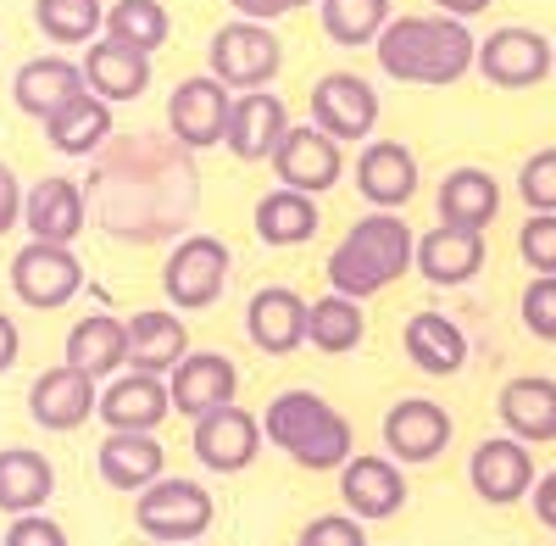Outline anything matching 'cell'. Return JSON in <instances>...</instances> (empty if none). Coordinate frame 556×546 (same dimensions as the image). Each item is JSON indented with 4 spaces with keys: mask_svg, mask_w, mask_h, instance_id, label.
<instances>
[{
    "mask_svg": "<svg viewBox=\"0 0 556 546\" xmlns=\"http://www.w3.org/2000/svg\"><path fill=\"white\" fill-rule=\"evenodd\" d=\"M518 318L534 340H551L556 346V273H534L523 301H518Z\"/></svg>",
    "mask_w": 556,
    "mask_h": 546,
    "instance_id": "ab89813d",
    "label": "cell"
},
{
    "mask_svg": "<svg viewBox=\"0 0 556 546\" xmlns=\"http://www.w3.org/2000/svg\"><path fill=\"white\" fill-rule=\"evenodd\" d=\"M34 28L51 45H89L106 28V0H34Z\"/></svg>",
    "mask_w": 556,
    "mask_h": 546,
    "instance_id": "8d00e7d4",
    "label": "cell"
},
{
    "mask_svg": "<svg viewBox=\"0 0 556 546\" xmlns=\"http://www.w3.org/2000/svg\"><path fill=\"white\" fill-rule=\"evenodd\" d=\"M379 51V67L395 78V84H424V89H445L456 78L473 73V51L479 39L468 23L456 17H390L384 34L374 39Z\"/></svg>",
    "mask_w": 556,
    "mask_h": 546,
    "instance_id": "6da1fadb",
    "label": "cell"
},
{
    "mask_svg": "<svg viewBox=\"0 0 556 546\" xmlns=\"http://www.w3.org/2000/svg\"><path fill=\"white\" fill-rule=\"evenodd\" d=\"M317 223H323L317 201L301 190H285V185L267 190L251 212V229L262 235V246H306L317 235Z\"/></svg>",
    "mask_w": 556,
    "mask_h": 546,
    "instance_id": "d6a6232c",
    "label": "cell"
},
{
    "mask_svg": "<svg viewBox=\"0 0 556 546\" xmlns=\"http://www.w3.org/2000/svg\"><path fill=\"white\" fill-rule=\"evenodd\" d=\"M45 140H51L62 157H96L112 140V107L101 96H73L62 112L45 117Z\"/></svg>",
    "mask_w": 556,
    "mask_h": 546,
    "instance_id": "1f68e13d",
    "label": "cell"
},
{
    "mask_svg": "<svg viewBox=\"0 0 556 546\" xmlns=\"http://www.w3.org/2000/svg\"><path fill=\"white\" fill-rule=\"evenodd\" d=\"M412 246H417V235H412V223L401 212L356 218L345 229V240L329 251V290L351 296V301H367V296L390 290L412 268Z\"/></svg>",
    "mask_w": 556,
    "mask_h": 546,
    "instance_id": "7a4b0ae2",
    "label": "cell"
},
{
    "mask_svg": "<svg viewBox=\"0 0 556 546\" xmlns=\"http://www.w3.org/2000/svg\"><path fill=\"white\" fill-rule=\"evenodd\" d=\"M195 463L212 469V474H245L256 463V451H262V419H251L240 401H228L217 407V413L195 419Z\"/></svg>",
    "mask_w": 556,
    "mask_h": 546,
    "instance_id": "9a60e30c",
    "label": "cell"
},
{
    "mask_svg": "<svg viewBox=\"0 0 556 546\" xmlns=\"http://www.w3.org/2000/svg\"><path fill=\"white\" fill-rule=\"evenodd\" d=\"M78 73H84V89H89V96H101L106 107L139 101V96L151 89V78H156V67H151L146 51H134V45H123V39H106V34L89 39V51H84Z\"/></svg>",
    "mask_w": 556,
    "mask_h": 546,
    "instance_id": "e0dca14e",
    "label": "cell"
},
{
    "mask_svg": "<svg viewBox=\"0 0 556 546\" xmlns=\"http://www.w3.org/2000/svg\"><path fill=\"white\" fill-rule=\"evenodd\" d=\"M451 446V413L434 396H401L384 413V458H395L401 469L434 463Z\"/></svg>",
    "mask_w": 556,
    "mask_h": 546,
    "instance_id": "4fadbf2b",
    "label": "cell"
},
{
    "mask_svg": "<svg viewBox=\"0 0 556 546\" xmlns=\"http://www.w3.org/2000/svg\"><path fill=\"white\" fill-rule=\"evenodd\" d=\"M223 123H228V89L212 73L184 78L167 96V128L184 151H212L223 146Z\"/></svg>",
    "mask_w": 556,
    "mask_h": 546,
    "instance_id": "2e32d148",
    "label": "cell"
},
{
    "mask_svg": "<svg viewBox=\"0 0 556 546\" xmlns=\"http://www.w3.org/2000/svg\"><path fill=\"white\" fill-rule=\"evenodd\" d=\"M212 513H217L212 491L201 480H178V474H162L156 485L134 496V524L156 546H195L212 530Z\"/></svg>",
    "mask_w": 556,
    "mask_h": 546,
    "instance_id": "3957f363",
    "label": "cell"
},
{
    "mask_svg": "<svg viewBox=\"0 0 556 546\" xmlns=\"http://www.w3.org/2000/svg\"><path fill=\"white\" fill-rule=\"evenodd\" d=\"M356 190L374 212H401L417 196V157L401 140H367L356 157Z\"/></svg>",
    "mask_w": 556,
    "mask_h": 546,
    "instance_id": "ffe728a7",
    "label": "cell"
},
{
    "mask_svg": "<svg viewBox=\"0 0 556 546\" xmlns=\"http://www.w3.org/2000/svg\"><path fill=\"white\" fill-rule=\"evenodd\" d=\"M529 502H534V519H540L545 530H556V469L534 480V491H529Z\"/></svg>",
    "mask_w": 556,
    "mask_h": 546,
    "instance_id": "7dc6e473",
    "label": "cell"
},
{
    "mask_svg": "<svg viewBox=\"0 0 556 546\" xmlns=\"http://www.w3.org/2000/svg\"><path fill=\"white\" fill-rule=\"evenodd\" d=\"M551 62H556V45L540 28H523V23L495 28L490 39H479V51H473V67L495 89H534L540 78L556 73Z\"/></svg>",
    "mask_w": 556,
    "mask_h": 546,
    "instance_id": "52a82bcc",
    "label": "cell"
},
{
    "mask_svg": "<svg viewBox=\"0 0 556 546\" xmlns=\"http://www.w3.org/2000/svg\"><path fill=\"white\" fill-rule=\"evenodd\" d=\"M12 290H17V301L34 307V312H56V307H67V301L84 290V262L73 257V246L28 240V246L12 257Z\"/></svg>",
    "mask_w": 556,
    "mask_h": 546,
    "instance_id": "9c48e42d",
    "label": "cell"
},
{
    "mask_svg": "<svg viewBox=\"0 0 556 546\" xmlns=\"http://www.w3.org/2000/svg\"><path fill=\"white\" fill-rule=\"evenodd\" d=\"M67 369L84 380H112L128 369V335H123V318L112 312H89L67 330Z\"/></svg>",
    "mask_w": 556,
    "mask_h": 546,
    "instance_id": "83f0119b",
    "label": "cell"
},
{
    "mask_svg": "<svg viewBox=\"0 0 556 546\" xmlns=\"http://www.w3.org/2000/svg\"><path fill=\"white\" fill-rule=\"evenodd\" d=\"M401 346H406L412 369H424L434 380L462 374V362H468V335H462V324L451 312H434V307L406 318V324H401Z\"/></svg>",
    "mask_w": 556,
    "mask_h": 546,
    "instance_id": "d4e9b609",
    "label": "cell"
},
{
    "mask_svg": "<svg viewBox=\"0 0 556 546\" xmlns=\"http://www.w3.org/2000/svg\"><path fill=\"white\" fill-rule=\"evenodd\" d=\"M0 546H67V530L51 513H17L7 524V541Z\"/></svg>",
    "mask_w": 556,
    "mask_h": 546,
    "instance_id": "ee69618b",
    "label": "cell"
},
{
    "mask_svg": "<svg viewBox=\"0 0 556 546\" xmlns=\"http://www.w3.org/2000/svg\"><path fill=\"white\" fill-rule=\"evenodd\" d=\"M73 96H84V73H78V62H67V57H34V62H23L17 67V78H12V101H17V112H28V117H51V112H62Z\"/></svg>",
    "mask_w": 556,
    "mask_h": 546,
    "instance_id": "f1b7e54d",
    "label": "cell"
},
{
    "mask_svg": "<svg viewBox=\"0 0 556 546\" xmlns=\"http://www.w3.org/2000/svg\"><path fill=\"white\" fill-rule=\"evenodd\" d=\"M101 34L134 45V51H146V57H156L167 45V34H173V17H167L162 0H117V7H106V28Z\"/></svg>",
    "mask_w": 556,
    "mask_h": 546,
    "instance_id": "74e56055",
    "label": "cell"
},
{
    "mask_svg": "<svg viewBox=\"0 0 556 546\" xmlns=\"http://www.w3.org/2000/svg\"><path fill=\"white\" fill-rule=\"evenodd\" d=\"M278 67H285V45H278V34L267 23H223L206 45V73L235 89V96H245V89H267L278 78Z\"/></svg>",
    "mask_w": 556,
    "mask_h": 546,
    "instance_id": "277c9868",
    "label": "cell"
},
{
    "mask_svg": "<svg viewBox=\"0 0 556 546\" xmlns=\"http://www.w3.org/2000/svg\"><path fill=\"white\" fill-rule=\"evenodd\" d=\"M356 451V435H351V419L340 413V407H329L285 458L295 463V469H312V474H329V469H345V458Z\"/></svg>",
    "mask_w": 556,
    "mask_h": 546,
    "instance_id": "d590c367",
    "label": "cell"
},
{
    "mask_svg": "<svg viewBox=\"0 0 556 546\" xmlns=\"http://www.w3.org/2000/svg\"><path fill=\"white\" fill-rule=\"evenodd\" d=\"M162 380H167L173 413H184V419H206L240 396V369L223 351H184Z\"/></svg>",
    "mask_w": 556,
    "mask_h": 546,
    "instance_id": "7c38bea8",
    "label": "cell"
},
{
    "mask_svg": "<svg viewBox=\"0 0 556 546\" xmlns=\"http://www.w3.org/2000/svg\"><path fill=\"white\" fill-rule=\"evenodd\" d=\"M495 7V0H434V12L440 17H456V23H468V17H484Z\"/></svg>",
    "mask_w": 556,
    "mask_h": 546,
    "instance_id": "c3c4849f",
    "label": "cell"
},
{
    "mask_svg": "<svg viewBox=\"0 0 556 546\" xmlns=\"http://www.w3.org/2000/svg\"><path fill=\"white\" fill-rule=\"evenodd\" d=\"M123 335H128L134 374H167L190 351V330H184V318L173 307H139L134 318H123Z\"/></svg>",
    "mask_w": 556,
    "mask_h": 546,
    "instance_id": "4316f807",
    "label": "cell"
},
{
    "mask_svg": "<svg viewBox=\"0 0 556 546\" xmlns=\"http://www.w3.org/2000/svg\"><path fill=\"white\" fill-rule=\"evenodd\" d=\"M17 351H23V335H17V324H12V318L0 312V374H7L12 362H17Z\"/></svg>",
    "mask_w": 556,
    "mask_h": 546,
    "instance_id": "681fc988",
    "label": "cell"
},
{
    "mask_svg": "<svg viewBox=\"0 0 556 546\" xmlns=\"http://www.w3.org/2000/svg\"><path fill=\"white\" fill-rule=\"evenodd\" d=\"M518 196H523L529 212H556V146L534 151L518 167Z\"/></svg>",
    "mask_w": 556,
    "mask_h": 546,
    "instance_id": "60d3db41",
    "label": "cell"
},
{
    "mask_svg": "<svg viewBox=\"0 0 556 546\" xmlns=\"http://www.w3.org/2000/svg\"><path fill=\"white\" fill-rule=\"evenodd\" d=\"M295 546H367V530L351 513H317V519H306Z\"/></svg>",
    "mask_w": 556,
    "mask_h": 546,
    "instance_id": "7bdbcfd3",
    "label": "cell"
},
{
    "mask_svg": "<svg viewBox=\"0 0 556 546\" xmlns=\"http://www.w3.org/2000/svg\"><path fill=\"white\" fill-rule=\"evenodd\" d=\"M323 413H329V401H323L317 390H278L267 401V413H262V440H273L278 451H290Z\"/></svg>",
    "mask_w": 556,
    "mask_h": 546,
    "instance_id": "f35d334b",
    "label": "cell"
},
{
    "mask_svg": "<svg viewBox=\"0 0 556 546\" xmlns=\"http://www.w3.org/2000/svg\"><path fill=\"white\" fill-rule=\"evenodd\" d=\"M96 413L106 424V435H156L173 413L167 401V380L162 374H112L101 390H96Z\"/></svg>",
    "mask_w": 556,
    "mask_h": 546,
    "instance_id": "30bf717a",
    "label": "cell"
},
{
    "mask_svg": "<svg viewBox=\"0 0 556 546\" xmlns=\"http://www.w3.org/2000/svg\"><path fill=\"white\" fill-rule=\"evenodd\" d=\"M23 223V185H17V173L0 162V235H12Z\"/></svg>",
    "mask_w": 556,
    "mask_h": 546,
    "instance_id": "bcb514c9",
    "label": "cell"
},
{
    "mask_svg": "<svg viewBox=\"0 0 556 546\" xmlns=\"http://www.w3.org/2000/svg\"><path fill=\"white\" fill-rule=\"evenodd\" d=\"M96 474L112 485V491H128L139 496L146 485H156L167 474V451L156 435H106L101 451H96Z\"/></svg>",
    "mask_w": 556,
    "mask_h": 546,
    "instance_id": "f546056e",
    "label": "cell"
},
{
    "mask_svg": "<svg viewBox=\"0 0 556 546\" xmlns=\"http://www.w3.org/2000/svg\"><path fill=\"white\" fill-rule=\"evenodd\" d=\"M89 413H96V380L73 374L67 362L45 369V374L28 385V419H34L39 430L73 435L78 424H89Z\"/></svg>",
    "mask_w": 556,
    "mask_h": 546,
    "instance_id": "44dd1931",
    "label": "cell"
},
{
    "mask_svg": "<svg viewBox=\"0 0 556 546\" xmlns=\"http://www.w3.org/2000/svg\"><path fill=\"white\" fill-rule=\"evenodd\" d=\"M534 480H540V474H534V451H529L523 440H513V435L479 440L473 458H468V485H473L479 502H490V508L523 502V496L534 491Z\"/></svg>",
    "mask_w": 556,
    "mask_h": 546,
    "instance_id": "5bb4252c",
    "label": "cell"
},
{
    "mask_svg": "<svg viewBox=\"0 0 556 546\" xmlns=\"http://www.w3.org/2000/svg\"><path fill=\"white\" fill-rule=\"evenodd\" d=\"M245 23H273V17H290L301 7H317V0H228Z\"/></svg>",
    "mask_w": 556,
    "mask_h": 546,
    "instance_id": "f6af8a7d",
    "label": "cell"
},
{
    "mask_svg": "<svg viewBox=\"0 0 556 546\" xmlns=\"http://www.w3.org/2000/svg\"><path fill=\"white\" fill-rule=\"evenodd\" d=\"M390 0H317V23L329 34L340 51H362V45H374L390 23Z\"/></svg>",
    "mask_w": 556,
    "mask_h": 546,
    "instance_id": "e575fe53",
    "label": "cell"
},
{
    "mask_svg": "<svg viewBox=\"0 0 556 546\" xmlns=\"http://www.w3.org/2000/svg\"><path fill=\"white\" fill-rule=\"evenodd\" d=\"M412 268L424 273L429 285L456 290V285H468V280H479V273H484V235H473V229H445V223H434L429 235H417Z\"/></svg>",
    "mask_w": 556,
    "mask_h": 546,
    "instance_id": "7402d4cb",
    "label": "cell"
},
{
    "mask_svg": "<svg viewBox=\"0 0 556 546\" xmlns=\"http://www.w3.org/2000/svg\"><path fill=\"white\" fill-rule=\"evenodd\" d=\"M290 128V112L273 89H245V96H228V123H223V140L240 162H267L278 151Z\"/></svg>",
    "mask_w": 556,
    "mask_h": 546,
    "instance_id": "d6986e66",
    "label": "cell"
},
{
    "mask_svg": "<svg viewBox=\"0 0 556 546\" xmlns=\"http://www.w3.org/2000/svg\"><path fill=\"white\" fill-rule=\"evenodd\" d=\"M434 212L445 229H473L484 235L501 212V178L490 167H451L434 190Z\"/></svg>",
    "mask_w": 556,
    "mask_h": 546,
    "instance_id": "cb8c5ba5",
    "label": "cell"
},
{
    "mask_svg": "<svg viewBox=\"0 0 556 546\" xmlns=\"http://www.w3.org/2000/svg\"><path fill=\"white\" fill-rule=\"evenodd\" d=\"M245 335L267 357H290L306 346V301L290 285H262L245 307Z\"/></svg>",
    "mask_w": 556,
    "mask_h": 546,
    "instance_id": "603a6c76",
    "label": "cell"
},
{
    "mask_svg": "<svg viewBox=\"0 0 556 546\" xmlns=\"http://www.w3.org/2000/svg\"><path fill=\"white\" fill-rule=\"evenodd\" d=\"M551 67H556V62H551Z\"/></svg>",
    "mask_w": 556,
    "mask_h": 546,
    "instance_id": "f907efd6",
    "label": "cell"
},
{
    "mask_svg": "<svg viewBox=\"0 0 556 546\" xmlns=\"http://www.w3.org/2000/svg\"><path fill=\"white\" fill-rule=\"evenodd\" d=\"M267 162L278 167V185L301 190V196H323L345 178V146L329 140V134L312 128V123H290Z\"/></svg>",
    "mask_w": 556,
    "mask_h": 546,
    "instance_id": "ba28073f",
    "label": "cell"
},
{
    "mask_svg": "<svg viewBox=\"0 0 556 546\" xmlns=\"http://www.w3.org/2000/svg\"><path fill=\"white\" fill-rule=\"evenodd\" d=\"M340 502L362 524L395 519L406 508V469L395 458H384V451H351L340 469Z\"/></svg>",
    "mask_w": 556,
    "mask_h": 546,
    "instance_id": "8fae6325",
    "label": "cell"
},
{
    "mask_svg": "<svg viewBox=\"0 0 556 546\" xmlns=\"http://www.w3.org/2000/svg\"><path fill=\"white\" fill-rule=\"evenodd\" d=\"M495 413H501L506 435L523 440V446L556 440V380H545V374H518V380H506L501 396H495Z\"/></svg>",
    "mask_w": 556,
    "mask_h": 546,
    "instance_id": "484cf974",
    "label": "cell"
},
{
    "mask_svg": "<svg viewBox=\"0 0 556 546\" xmlns=\"http://www.w3.org/2000/svg\"><path fill=\"white\" fill-rule=\"evenodd\" d=\"M312 128L340 146H367L379 128V89L362 73H323L312 84Z\"/></svg>",
    "mask_w": 556,
    "mask_h": 546,
    "instance_id": "8992f818",
    "label": "cell"
},
{
    "mask_svg": "<svg viewBox=\"0 0 556 546\" xmlns=\"http://www.w3.org/2000/svg\"><path fill=\"white\" fill-rule=\"evenodd\" d=\"M518 257L534 273H556V212H529V223L518 229Z\"/></svg>",
    "mask_w": 556,
    "mask_h": 546,
    "instance_id": "b9f144b4",
    "label": "cell"
},
{
    "mask_svg": "<svg viewBox=\"0 0 556 546\" xmlns=\"http://www.w3.org/2000/svg\"><path fill=\"white\" fill-rule=\"evenodd\" d=\"M56 496V469L34 446H7L0 451V513H45Z\"/></svg>",
    "mask_w": 556,
    "mask_h": 546,
    "instance_id": "4dcf8cb0",
    "label": "cell"
},
{
    "mask_svg": "<svg viewBox=\"0 0 556 546\" xmlns=\"http://www.w3.org/2000/svg\"><path fill=\"white\" fill-rule=\"evenodd\" d=\"M23 223L45 246H73L84 235V223H89V201H84V190L73 185V178L45 173L39 185L23 190Z\"/></svg>",
    "mask_w": 556,
    "mask_h": 546,
    "instance_id": "ac0fdd59",
    "label": "cell"
},
{
    "mask_svg": "<svg viewBox=\"0 0 556 546\" xmlns=\"http://www.w3.org/2000/svg\"><path fill=\"white\" fill-rule=\"evenodd\" d=\"M228 273H235V251H228L217 235H184L167 262H162V290L173 312H201L223 296Z\"/></svg>",
    "mask_w": 556,
    "mask_h": 546,
    "instance_id": "5b68a950",
    "label": "cell"
},
{
    "mask_svg": "<svg viewBox=\"0 0 556 546\" xmlns=\"http://www.w3.org/2000/svg\"><path fill=\"white\" fill-rule=\"evenodd\" d=\"M362 335H367L362 301L334 296V290H329V296H317V301H306V346H317L323 357H345V351H356Z\"/></svg>",
    "mask_w": 556,
    "mask_h": 546,
    "instance_id": "836d02e7",
    "label": "cell"
}]
</instances>
